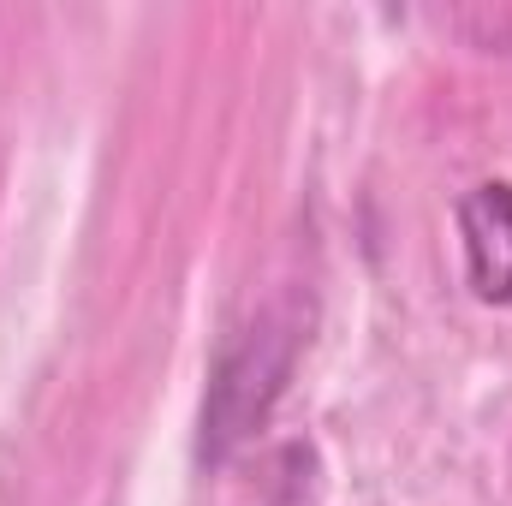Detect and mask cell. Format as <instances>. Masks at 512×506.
<instances>
[{"instance_id": "cell-1", "label": "cell", "mask_w": 512, "mask_h": 506, "mask_svg": "<svg viewBox=\"0 0 512 506\" xmlns=\"http://www.w3.org/2000/svg\"><path fill=\"white\" fill-rule=\"evenodd\" d=\"M459 239H465V274L483 304L512 310V185L483 179L459 197Z\"/></svg>"}]
</instances>
